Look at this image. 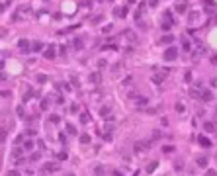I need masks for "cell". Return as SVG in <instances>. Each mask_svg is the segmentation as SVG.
<instances>
[{
  "label": "cell",
  "instance_id": "cell-1",
  "mask_svg": "<svg viewBox=\"0 0 217 176\" xmlns=\"http://www.w3.org/2000/svg\"><path fill=\"white\" fill-rule=\"evenodd\" d=\"M176 57H178V49H176V47H168V49L162 53V59H164V61H168V63H170V61H174Z\"/></svg>",
  "mask_w": 217,
  "mask_h": 176
},
{
  "label": "cell",
  "instance_id": "cell-2",
  "mask_svg": "<svg viewBox=\"0 0 217 176\" xmlns=\"http://www.w3.org/2000/svg\"><path fill=\"white\" fill-rule=\"evenodd\" d=\"M18 49H20L22 53H29V49H32V43H29L27 39H20V41H18Z\"/></svg>",
  "mask_w": 217,
  "mask_h": 176
},
{
  "label": "cell",
  "instance_id": "cell-3",
  "mask_svg": "<svg viewBox=\"0 0 217 176\" xmlns=\"http://www.w3.org/2000/svg\"><path fill=\"white\" fill-rule=\"evenodd\" d=\"M57 170H61L59 163H45L43 164V172H57Z\"/></svg>",
  "mask_w": 217,
  "mask_h": 176
},
{
  "label": "cell",
  "instance_id": "cell-4",
  "mask_svg": "<svg viewBox=\"0 0 217 176\" xmlns=\"http://www.w3.org/2000/svg\"><path fill=\"white\" fill-rule=\"evenodd\" d=\"M172 41H174V35H170V33H166L164 37L158 39V43H160V45H170Z\"/></svg>",
  "mask_w": 217,
  "mask_h": 176
},
{
  "label": "cell",
  "instance_id": "cell-5",
  "mask_svg": "<svg viewBox=\"0 0 217 176\" xmlns=\"http://www.w3.org/2000/svg\"><path fill=\"white\" fill-rule=\"evenodd\" d=\"M55 49H57L55 45H49V47H47V51L43 53V55H45V59H55V55H57V51H55Z\"/></svg>",
  "mask_w": 217,
  "mask_h": 176
},
{
  "label": "cell",
  "instance_id": "cell-6",
  "mask_svg": "<svg viewBox=\"0 0 217 176\" xmlns=\"http://www.w3.org/2000/svg\"><path fill=\"white\" fill-rule=\"evenodd\" d=\"M200 100H204V102H211V100H213V94H211V90H202V96H200Z\"/></svg>",
  "mask_w": 217,
  "mask_h": 176
},
{
  "label": "cell",
  "instance_id": "cell-7",
  "mask_svg": "<svg viewBox=\"0 0 217 176\" xmlns=\"http://www.w3.org/2000/svg\"><path fill=\"white\" fill-rule=\"evenodd\" d=\"M197 141H200V145H202V147H205V149H209V147H211V141H209L205 135H200V137H197Z\"/></svg>",
  "mask_w": 217,
  "mask_h": 176
},
{
  "label": "cell",
  "instance_id": "cell-8",
  "mask_svg": "<svg viewBox=\"0 0 217 176\" xmlns=\"http://www.w3.org/2000/svg\"><path fill=\"white\" fill-rule=\"evenodd\" d=\"M135 104H137V108H143V106H147V104H149V100H147L145 96H137Z\"/></svg>",
  "mask_w": 217,
  "mask_h": 176
},
{
  "label": "cell",
  "instance_id": "cell-9",
  "mask_svg": "<svg viewBox=\"0 0 217 176\" xmlns=\"http://www.w3.org/2000/svg\"><path fill=\"white\" fill-rule=\"evenodd\" d=\"M204 129H205V133H213V131H215L213 121H204Z\"/></svg>",
  "mask_w": 217,
  "mask_h": 176
},
{
  "label": "cell",
  "instance_id": "cell-10",
  "mask_svg": "<svg viewBox=\"0 0 217 176\" xmlns=\"http://www.w3.org/2000/svg\"><path fill=\"white\" fill-rule=\"evenodd\" d=\"M41 49H43V43H41V41H33V43H32V49H29V51L37 53V51H41Z\"/></svg>",
  "mask_w": 217,
  "mask_h": 176
},
{
  "label": "cell",
  "instance_id": "cell-11",
  "mask_svg": "<svg viewBox=\"0 0 217 176\" xmlns=\"http://www.w3.org/2000/svg\"><path fill=\"white\" fill-rule=\"evenodd\" d=\"M143 151H147V143L137 141V143H135V153H143Z\"/></svg>",
  "mask_w": 217,
  "mask_h": 176
},
{
  "label": "cell",
  "instance_id": "cell-12",
  "mask_svg": "<svg viewBox=\"0 0 217 176\" xmlns=\"http://www.w3.org/2000/svg\"><path fill=\"white\" fill-rule=\"evenodd\" d=\"M90 82H94V84H100V82H102V76H100L98 72H92V74H90Z\"/></svg>",
  "mask_w": 217,
  "mask_h": 176
},
{
  "label": "cell",
  "instance_id": "cell-13",
  "mask_svg": "<svg viewBox=\"0 0 217 176\" xmlns=\"http://www.w3.org/2000/svg\"><path fill=\"white\" fill-rule=\"evenodd\" d=\"M110 106H104V108H102V110H100V116L102 117H106V119H110Z\"/></svg>",
  "mask_w": 217,
  "mask_h": 176
},
{
  "label": "cell",
  "instance_id": "cell-14",
  "mask_svg": "<svg viewBox=\"0 0 217 176\" xmlns=\"http://www.w3.org/2000/svg\"><path fill=\"white\" fill-rule=\"evenodd\" d=\"M176 12H178V14H184V12H188V4H186V2H180V4L176 6Z\"/></svg>",
  "mask_w": 217,
  "mask_h": 176
},
{
  "label": "cell",
  "instance_id": "cell-15",
  "mask_svg": "<svg viewBox=\"0 0 217 176\" xmlns=\"http://www.w3.org/2000/svg\"><path fill=\"white\" fill-rule=\"evenodd\" d=\"M196 161H197V166H202V168H205V166H207V163H209L205 156H197Z\"/></svg>",
  "mask_w": 217,
  "mask_h": 176
},
{
  "label": "cell",
  "instance_id": "cell-16",
  "mask_svg": "<svg viewBox=\"0 0 217 176\" xmlns=\"http://www.w3.org/2000/svg\"><path fill=\"white\" fill-rule=\"evenodd\" d=\"M123 35H125V39H131V41H137V37H135V33H133L131 29H125V32H123Z\"/></svg>",
  "mask_w": 217,
  "mask_h": 176
},
{
  "label": "cell",
  "instance_id": "cell-17",
  "mask_svg": "<svg viewBox=\"0 0 217 176\" xmlns=\"http://www.w3.org/2000/svg\"><path fill=\"white\" fill-rule=\"evenodd\" d=\"M162 80H164V74H153V82L155 84H162Z\"/></svg>",
  "mask_w": 217,
  "mask_h": 176
},
{
  "label": "cell",
  "instance_id": "cell-18",
  "mask_svg": "<svg viewBox=\"0 0 217 176\" xmlns=\"http://www.w3.org/2000/svg\"><path fill=\"white\" fill-rule=\"evenodd\" d=\"M78 139H80V143H84V145H88V143H90V135H88V133H80V137H78Z\"/></svg>",
  "mask_w": 217,
  "mask_h": 176
},
{
  "label": "cell",
  "instance_id": "cell-19",
  "mask_svg": "<svg viewBox=\"0 0 217 176\" xmlns=\"http://www.w3.org/2000/svg\"><path fill=\"white\" fill-rule=\"evenodd\" d=\"M35 80H37L39 84H45L47 80H49V76H47V74H37V76H35Z\"/></svg>",
  "mask_w": 217,
  "mask_h": 176
},
{
  "label": "cell",
  "instance_id": "cell-20",
  "mask_svg": "<svg viewBox=\"0 0 217 176\" xmlns=\"http://www.w3.org/2000/svg\"><path fill=\"white\" fill-rule=\"evenodd\" d=\"M182 47H184V51H192V45H190V41H188V37L182 39Z\"/></svg>",
  "mask_w": 217,
  "mask_h": 176
},
{
  "label": "cell",
  "instance_id": "cell-21",
  "mask_svg": "<svg viewBox=\"0 0 217 176\" xmlns=\"http://www.w3.org/2000/svg\"><path fill=\"white\" fill-rule=\"evenodd\" d=\"M190 20H192V24H197V20H200V12H190Z\"/></svg>",
  "mask_w": 217,
  "mask_h": 176
},
{
  "label": "cell",
  "instance_id": "cell-22",
  "mask_svg": "<svg viewBox=\"0 0 217 176\" xmlns=\"http://www.w3.org/2000/svg\"><path fill=\"white\" fill-rule=\"evenodd\" d=\"M157 166H158V161H153V163L149 164V166H147V172H153V170L157 168Z\"/></svg>",
  "mask_w": 217,
  "mask_h": 176
},
{
  "label": "cell",
  "instance_id": "cell-23",
  "mask_svg": "<svg viewBox=\"0 0 217 176\" xmlns=\"http://www.w3.org/2000/svg\"><path fill=\"white\" fill-rule=\"evenodd\" d=\"M47 108H49V100H47V98H43V100H41V110L45 111Z\"/></svg>",
  "mask_w": 217,
  "mask_h": 176
},
{
  "label": "cell",
  "instance_id": "cell-24",
  "mask_svg": "<svg viewBox=\"0 0 217 176\" xmlns=\"http://www.w3.org/2000/svg\"><path fill=\"white\" fill-rule=\"evenodd\" d=\"M24 149H26V151H32V149H33V141H26Z\"/></svg>",
  "mask_w": 217,
  "mask_h": 176
},
{
  "label": "cell",
  "instance_id": "cell-25",
  "mask_svg": "<svg viewBox=\"0 0 217 176\" xmlns=\"http://www.w3.org/2000/svg\"><path fill=\"white\" fill-rule=\"evenodd\" d=\"M74 47H76V49H82V41H80L78 37L74 39Z\"/></svg>",
  "mask_w": 217,
  "mask_h": 176
},
{
  "label": "cell",
  "instance_id": "cell-26",
  "mask_svg": "<svg viewBox=\"0 0 217 176\" xmlns=\"http://www.w3.org/2000/svg\"><path fill=\"white\" fill-rule=\"evenodd\" d=\"M66 131H69V133H76V129H74V125H71V123H66Z\"/></svg>",
  "mask_w": 217,
  "mask_h": 176
},
{
  "label": "cell",
  "instance_id": "cell-27",
  "mask_svg": "<svg viewBox=\"0 0 217 176\" xmlns=\"http://www.w3.org/2000/svg\"><path fill=\"white\" fill-rule=\"evenodd\" d=\"M4 139H6V129L0 127V141H4Z\"/></svg>",
  "mask_w": 217,
  "mask_h": 176
},
{
  "label": "cell",
  "instance_id": "cell-28",
  "mask_svg": "<svg viewBox=\"0 0 217 176\" xmlns=\"http://www.w3.org/2000/svg\"><path fill=\"white\" fill-rule=\"evenodd\" d=\"M102 172H104V168H102V166H98V168H94V174L102 176Z\"/></svg>",
  "mask_w": 217,
  "mask_h": 176
},
{
  "label": "cell",
  "instance_id": "cell-29",
  "mask_svg": "<svg viewBox=\"0 0 217 176\" xmlns=\"http://www.w3.org/2000/svg\"><path fill=\"white\" fill-rule=\"evenodd\" d=\"M104 67H106V61H104V59H100V61H98V69H104Z\"/></svg>",
  "mask_w": 217,
  "mask_h": 176
},
{
  "label": "cell",
  "instance_id": "cell-30",
  "mask_svg": "<svg viewBox=\"0 0 217 176\" xmlns=\"http://www.w3.org/2000/svg\"><path fill=\"white\" fill-rule=\"evenodd\" d=\"M39 153H33V155H32V158H29V161H37V158H39Z\"/></svg>",
  "mask_w": 217,
  "mask_h": 176
},
{
  "label": "cell",
  "instance_id": "cell-31",
  "mask_svg": "<svg viewBox=\"0 0 217 176\" xmlns=\"http://www.w3.org/2000/svg\"><path fill=\"white\" fill-rule=\"evenodd\" d=\"M59 53H61V55H65V53H66V47L61 45V47H59Z\"/></svg>",
  "mask_w": 217,
  "mask_h": 176
},
{
  "label": "cell",
  "instance_id": "cell-32",
  "mask_svg": "<svg viewBox=\"0 0 217 176\" xmlns=\"http://www.w3.org/2000/svg\"><path fill=\"white\" fill-rule=\"evenodd\" d=\"M170 26H172V24H168V22H164V24H162V29H170Z\"/></svg>",
  "mask_w": 217,
  "mask_h": 176
},
{
  "label": "cell",
  "instance_id": "cell-33",
  "mask_svg": "<svg viewBox=\"0 0 217 176\" xmlns=\"http://www.w3.org/2000/svg\"><path fill=\"white\" fill-rule=\"evenodd\" d=\"M176 110H178V111H184V106H182L180 102H178V104H176Z\"/></svg>",
  "mask_w": 217,
  "mask_h": 176
},
{
  "label": "cell",
  "instance_id": "cell-34",
  "mask_svg": "<svg viewBox=\"0 0 217 176\" xmlns=\"http://www.w3.org/2000/svg\"><path fill=\"white\" fill-rule=\"evenodd\" d=\"M8 176H20V172H16V170H10V172H8Z\"/></svg>",
  "mask_w": 217,
  "mask_h": 176
},
{
  "label": "cell",
  "instance_id": "cell-35",
  "mask_svg": "<svg viewBox=\"0 0 217 176\" xmlns=\"http://www.w3.org/2000/svg\"><path fill=\"white\" fill-rule=\"evenodd\" d=\"M215 174H217L215 170H207V176H215Z\"/></svg>",
  "mask_w": 217,
  "mask_h": 176
},
{
  "label": "cell",
  "instance_id": "cell-36",
  "mask_svg": "<svg viewBox=\"0 0 217 176\" xmlns=\"http://www.w3.org/2000/svg\"><path fill=\"white\" fill-rule=\"evenodd\" d=\"M4 10H6V4H2V6H0V12H4Z\"/></svg>",
  "mask_w": 217,
  "mask_h": 176
},
{
  "label": "cell",
  "instance_id": "cell-37",
  "mask_svg": "<svg viewBox=\"0 0 217 176\" xmlns=\"http://www.w3.org/2000/svg\"><path fill=\"white\" fill-rule=\"evenodd\" d=\"M113 176H121V172H118V170H116V172H113Z\"/></svg>",
  "mask_w": 217,
  "mask_h": 176
},
{
  "label": "cell",
  "instance_id": "cell-38",
  "mask_svg": "<svg viewBox=\"0 0 217 176\" xmlns=\"http://www.w3.org/2000/svg\"><path fill=\"white\" fill-rule=\"evenodd\" d=\"M66 176H74V174H66Z\"/></svg>",
  "mask_w": 217,
  "mask_h": 176
},
{
  "label": "cell",
  "instance_id": "cell-39",
  "mask_svg": "<svg viewBox=\"0 0 217 176\" xmlns=\"http://www.w3.org/2000/svg\"><path fill=\"white\" fill-rule=\"evenodd\" d=\"M215 116H217V111H215Z\"/></svg>",
  "mask_w": 217,
  "mask_h": 176
}]
</instances>
